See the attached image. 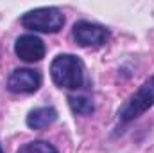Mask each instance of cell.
I'll list each match as a JSON object with an SVG mask.
<instances>
[{"instance_id":"1","label":"cell","mask_w":154,"mask_h":153,"mask_svg":"<svg viewBox=\"0 0 154 153\" xmlns=\"http://www.w3.org/2000/svg\"><path fill=\"white\" fill-rule=\"evenodd\" d=\"M50 76L57 86L77 90L84 83V67L74 54H59L50 65Z\"/></svg>"},{"instance_id":"2","label":"cell","mask_w":154,"mask_h":153,"mask_svg":"<svg viewBox=\"0 0 154 153\" xmlns=\"http://www.w3.org/2000/svg\"><path fill=\"white\" fill-rule=\"evenodd\" d=\"M22 25L38 33H57L65 25V16L57 7H39L22 16Z\"/></svg>"},{"instance_id":"3","label":"cell","mask_w":154,"mask_h":153,"mask_svg":"<svg viewBox=\"0 0 154 153\" xmlns=\"http://www.w3.org/2000/svg\"><path fill=\"white\" fill-rule=\"evenodd\" d=\"M154 105V76L149 77L140 90L122 106L120 110V119L122 121H133L136 117H140L142 114H145L151 106Z\"/></svg>"},{"instance_id":"4","label":"cell","mask_w":154,"mask_h":153,"mask_svg":"<svg viewBox=\"0 0 154 153\" xmlns=\"http://www.w3.org/2000/svg\"><path fill=\"white\" fill-rule=\"evenodd\" d=\"M74 38L81 47H99L108 41L109 33L102 25L91 22H79L74 27Z\"/></svg>"},{"instance_id":"5","label":"cell","mask_w":154,"mask_h":153,"mask_svg":"<svg viewBox=\"0 0 154 153\" xmlns=\"http://www.w3.org/2000/svg\"><path fill=\"white\" fill-rule=\"evenodd\" d=\"M39 85H41V74L31 69H16L7 79V88L16 94L36 92Z\"/></svg>"},{"instance_id":"6","label":"cell","mask_w":154,"mask_h":153,"mask_svg":"<svg viewBox=\"0 0 154 153\" xmlns=\"http://www.w3.org/2000/svg\"><path fill=\"white\" fill-rule=\"evenodd\" d=\"M14 52H16V56L22 61L34 63V61H39L45 56V45L34 34H23V36H20V38L16 40Z\"/></svg>"},{"instance_id":"7","label":"cell","mask_w":154,"mask_h":153,"mask_svg":"<svg viewBox=\"0 0 154 153\" xmlns=\"http://www.w3.org/2000/svg\"><path fill=\"white\" fill-rule=\"evenodd\" d=\"M57 119V112L50 106H43V108H36L27 115V126L32 130H45L50 124H54Z\"/></svg>"},{"instance_id":"8","label":"cell","mask_w":154,"mask_h":153,"mask_svg":"<svg viewBox=\"0 0 154 153\" xmlns=\"http://www.w3.org/2000/svg\"><path fill=\"white\" fill-rule=\"evenodd\" d=\"M68 101H70V106H72V110L75 114L88 115L93 112V103L88 97H84V96H70Z\"/></svg>"},{"instance_id":"9","label":"cell","mask_w":154,"mask_h":153,"mask_svg":"<svg viewBox=\"0 0 154 153\" xmlns=\"http://www.w3.org/2000/svg\"><path fill=\"white\" fill-rule=\"evenodd\" d=\"M18 153H57V150L45 141H34V142H29L23 148H20Z\"/></svg>"},{"instance_id":"10","label":"cell","mask_w":154,"mask_h":153,"mask_svg":"<svg viewBox=\"0 0 154 153\" xmlns=\"http://www.w3.org/2000/svg\"><path fill=\"white\" fill-rule=\"evenodd\" d=\"M0 153H4V150H2V146H0Z\"/></svg>"}]
</instances>
